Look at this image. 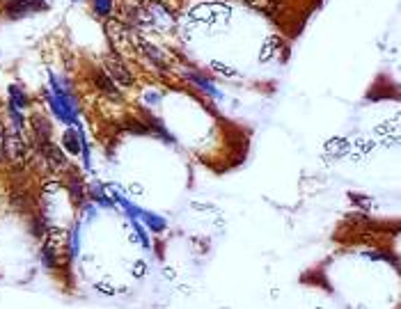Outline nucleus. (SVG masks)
<instances>
[{
    "mask_svg": "<svg viewBox=\"0 0 401 309\" xmlns=\"http://www.w3.org/2000/svg\"><path fill=\"white\" fill-rule=\"evenodd\" d=\"M108 71L113 73L110 78L120 80L122 85H133V76L129 73V69H126L124 64H120V62H117V60H108Z\"/></svg>",
    "mask_w": 401,
    "mask_h": 309,
    "instance_id": "f257e3e1",
    "label": "nucleus"
},
{
    "mask_svg": "<svg viewBox=\"0 0 401 309\" xmlns=\"http://www.w3.org/2000/svg\"><path fill=\"white\" fill-rule=\"evenodd\" d=\"M94 80H96V85H99V87H101L103 92H106V94L113 96V99H117V101H120V92H117V87H115L113 78L106 76V73H96Z\"/></svg>",
    "mask_w": 401,
    "mask_h": 309,
    "instance_id": "f03ea898",
    "label": "nucleus"
},
{
    "mask_svg": "<svg viewBox=\"0 0 401 309\" xmlns=\"http://www.w3.org/2000/svg\"><path fill=\"white\" fill-rule=\"evenodd\" d=\"M94 9L99 14H108L110 9H113V5H110L108 0H94Z\"/></svg>",
    "mask_w": 401,
    "mask_h": 309,
    "instance_id": "7ed1b4c3",
    "label": "nucleus"
},
{
    "mask_svg": "<svg viewBox=\"0 0 401 309\" xmlns=\"http://www.w3.org/2000/svg\"><path fill=\"white\" fill-rule=\"evenodd\" d=\"M65 144H67V147H71V149H69V151H73V154H78V142H73V133H71V131H69V133H67V135H65Z\"/></svg>",
    "mask_w": 401,
    "mask_h": 309,
    "instance_id": "20e7f679",
    "label": "nucleus"
}]
</instances>
